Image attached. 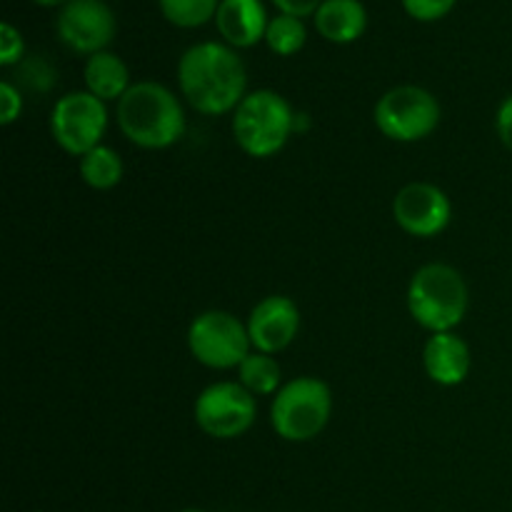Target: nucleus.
I'll use <instances>...</instances> for the list:
<instances>
[{
    "mask_svg": "<svg viewBox=\"0 0 512 512\" xmlns=\"http://www.w3.org/2000/svg\"><path fill=\"white\" fill-rule=\"evenodd\" d=\"M230 128L238 148L250 158H273L298 128V115L288 98L263 88L245 95L243 103L235 108Z\"/></svg>",
    "mask_w": 512,
    "mask_h": 512,
    "instance_id": "4",
    "label": "nucleus"
},
{
    "mask_svg": "<svg viewBox=\"0 0 512 512\" xmlns=\"http://www.w3.org/2000/svg\"><path fill=\"white\" fill-rule=\"evenodd\" d=\"M25 58V40L23 33L13 23L0 25V65L10 68Z\"/></svg>",
    "mask_w": 512,
    "mask_h": 512,
    "instance_id": "22",
    "label": "nucleus"
},
{
    "mask_svg": "<svg viewBox=\"0 0 512 512\" xmlns=\"http://www.w3.org/2000/svg\"><path fill=\"white\" fill-rule=\"evenodd\" d=\"M278 5L280 13L295 15V18H308V15H315V10L320 8L323 0H273Z\"/></svg>",
    "mask_w": 512,
    "mask_h": 512,
    "instance_id": "26",
    "label": "nucleus"
},
{
    "mask_svg": "<svg viewBox=\"0 0 512 512\" xmlns=\"http://www.w3.org/2000/svg\"><path fill=\"white\" fill-rule=\"evenodd\" d=\"M458 0H403V8L410 18L423 20V23H430V20H440L455 8Z\"/></svg>",
    "mask_w": 512,
    "mask_h": 512,
    "instance_id": "23",
    "label": "nucleus"
},
{
    "mask_svg": "<svg viewBox=\"0 0 512 512\" xmlns=\"http://www.w3.org/2000/svg\"><path fill=\"white\" fill-rule=\"evenodd\" d=\"M125 165L110 145H98L80 158V178L93 190H113L120 185Z\"/></svg>",
    "mask_w": 512,
    "mask_h": 512,
    "instance_id": "18",
    "label": "nucleus"
},
{
    "mask_svg": "<svg viewBox=\"0 0 512 512\" xmlns=\"http://www.w3.org/2000/svg\"><path fill=\"white\" fill-rule=\"evenodd\" d=\"M333 415V393L328 383L313 375L283 383L270 403V425L285 443H310L318 438Z\"/></svg>",
    "mask_w": 512,
    "mask_h": 512,
    "instance_id": "5",
    "label": "nucleus"
},
{
    "mask_svg": "<svg viewBox=\"0 0 512 512\" xmlns=\"http://www.w3.org/2000/svg\"><path fill=\"white\" fill-rule=\"evenodd\" d=\"M53 83L55 70L45 58L33 55V58H23L18 63V88L25 85V88L33 90V93H48V90L53 88Z\"/></svg>",
    "mask_w": 512,
    "mask_h": 512,
    "instance_id": "21",
    "label": "nucleus"
},
{
    "mask_svg": "<svg viewBox=\"0 0 512 512\" xmlns=\"http://www.w3.org/2000/svg\"><path fill=\"white\" fill-rule=\"evenodd\" d=\"M473 365L470 345L458 333H435L425 340L423 368L425 375L440 388H455L465 383Z\"/></svg>",
    "mask_w": 512,
    "mask_h": 512,
    "instance_id": "13",
    "label": "nucleus"
},
{
    "mask_svg": "<svg viewBox=\"0 0 512 512\" xmlns=\"http://www.w3.org/2000/svg\"><path fill=\"white\" fill-rule=\"evenodd\" d=\"M495 133H498L500 143L512 153V95L500 103L498 113H495Z\"/></svg>",
    "mask_w": 512,
    "mask_h": 512,
    "instance_id": "25",
    "label": "nucleus"
},
{
    "mask_svg": "<svg viewBox=\"0 0 512 512\" xmlns=\"http://www.w3.org/2000/svg\"><path fill=\"white\" fill-rule=\"evenodd\" d=\"M248 335L253 350L278 355L298 338L300 308L288 295H268L248 315Z\"/></svg>",
    "mask_w": 512,
    "mask_h": 512,
    "instance_id": "12",
    "label": "nucleus"
},
{
    "mask_svg": "<svg viewBox=\"0 0 512 512\" xmlns=\"http://www.w3.org/2000/svg\"><path fill=\"white\" fill-rule=\"evenodd\" d=\"M438 98L420 85H395L373 108L375 128L395 143H418L440 125Z\"/></svg>",
    "mask_w": 512,
    "mask_h": 512,
    "instance_id": "6",
    "label": "nucleus"
},
{
    "mask_svg": "<svg viewBox=\"0 0 512 512\" xmlns=\"http://www.w3.org/2000/svg\"><path fill=\"white\" fill-rule=\"evenodd\" d=\"M33 3L43 5V8H63V5L68 3V0H33Z\"/></svg>",
    "mask_w": 512,
    "mask_h": 512,
    "instance_id": "27",
    "label": "nucleus"
},
{
    "mask_svg": "<svg viewBox=\"0 0 512 512\" xmlns=\"http://www.w3.org/2000/svg\"><path fill=\"white\" fill-rule=\"evenodd\" d=\"M0 103H3V113H0L3 118H0V123L13 125L20 118V113H23V93H20L18 85L10 83V80H3L0 83Z\"/></svg>",
    "mask_w": 512,
    "mask_h": 512,
    "instance_id": "24",
    "label": "nucleus"
},
{
    "mask_svg": "<svg viewBox=\"0 0 512 512\" xmlns=\"http://www.w3.org/2000/svg\"><path fill=\"white\" fill-rule=\"evenodd\" d=\"M108 130V105L88 90L65 93L50 110V135L68 155L83 158L103 145Z\"/></svg>",
    "mask_w": 512,
    "mask_h": 512,
    "instance_id": "8",
    "label": "nucleus"
},
{
    "mask_svg": "<svg viewBox=\"0 0 512 512\" xmlns=\"http://www.w3.org/2000/svg\"><path fill=\"white\" fill-rule=\"evenodd\" d=\"M178 85L190 108L203 115L235 113L248 95V73L228 43H195L180 55Z\"/></svg>",
    "mask_w": 512,
    "mask_h": 512,
    "instance_id": "1",
    "label": "nucleus"
},
{
    "mask_svg": "<svg viewBox=\"0 0 512 512\" xmlns=\"http://www.w3.org/2000/svg\"><path fill=\"white\" fill-rule=\"evenodd\" d=\"M118 20L105 0H68L55 18L60 43L78 55H95L113 43Z\"/></svg>",
    "mask_w": 512,
    "mask_h": 512,
    "instance_id": "10",
    "label": "nucleus"
},
{
    "mask_svg": "<svg viewBox=\"0 0 512 512\" xmlns=\"http://www.w3.org/2000/svg\"><path fill=\"white\" fill-rule=\"evenodd\" d=\"M468 305V283L453 265L428 263L410 278L408 313L430 335L453 333L465 320Z\"/></svg>",
    "mask_w": 512,
    "mask_h": 512,
    "instance_id": "3",
    "label": "nucleus"
},
{
    "mask_svg": "<svg viewBox=\"0 0 512 512\" xmlns=\"http://www.w3.org/2000/svg\"><path fill=\"white\" fill-rule=\"evenodd\" d=\"M188 350L210 370H238L253 353L248 325L228 310H205L190 323Z\"/></svg>",
    "mask_w": 512,
    "mask_h": 512,
    "instance_id": "7",
    "label": "nucleus"
},
{
    "mask_svg": "<svg viewBox=\"0 0 512 512\" xmlns=\"http://www.w3.org/2000/svg\"><path fill=\"white\" fill-rule=\"evenodd\" d=\"M180 512H205V510H195V508H190V510H180Z\"/></svg>",
    "mask_w": 512,
    "mask_h": 512,
    "instance_id": "28",
    "label": "nucleus"
},
{
    "mask_svg": "<svg viewBox=\"0 0 512 512\" xmlns=\"http://www.w3.org/2000/svg\"><path fill=\"white\" fill-rule=\"evenodd\" d=\"M305 40H308V28H305L303 18H295V15L278 13L275 18H270L268 30H265V43L280 58H288L303 50Z\"/></svg>",
    "mask_w": 512,
    "mask_h": 512,
    "instance_id": "19",
    "label": "nucleus"
},
{
    "mask_svg": "<svg viewBox=\"0 0 512 512\" xmlns=\"http://www.w3.org/2000/svg\"><path fill=\"white\" fill-rule=\"evenodd\" d=\"M393 218L398 228L413 238H435L450 225L453 203L435 183L415 180L395 193Z\"/></svg>",
    "mask_w": 512,
    "mask_h": 512,
    "instance_id": "11",
    "label": "nucleus"
},
{
    "mask_svg": "<svg viewBox=\"0 0 512 512\" xmlns=\"http://www.w3.org/2000/svg\"><path fill=\"white\" fill-rule=\"evenodd\" d=\"M85 90L100 98L103 103L115 100L118 103L125 93L130 90V70L120 55L110 53V50H100V53L90 55L85 60L83 68Z\"/></svg>",
    "mask_w": 512,
    "mask_h": 512,
    "instance_id": "16",
    "label": "nucleus"
},
{
    "mask_svg": "<svg viewBox=\"0 0 512 512\" xmlns=\"http://www.w3.org/2000/svg\"><path fill=\"white\" fill-rule=\"evenodd\" d=\"M268 23L263 0H220L215 13V28L230 48H253L265 40Z\"/></svg>",
    "mask_w": 512,
    "mask_h": 512,
    "instance_id": "14",
    "label": "nucleus"
},
{
    "mask_svg": "<svg viewBox=\"0 0 512 512\" xmlns=\"http://www.w3.org/2000/svg\"><path fill=\"white\" fill-rule=\"evenodd\" d=\"M315 30L330 43H353L368 28V10L360 0H323L313 15Z\"/></svg>",
    "mask_w": 512,
    "mask_h": 512,
    "instance_id": "15",
    "label": "nucleus"
},
{
    "mask_svg": "<svg viewBox=\"0 0 512 512\" xmlns=\"http://www.w3.org/2000/svg\"><path fill=\"white\" fill-rule=\"evenodd\" d=\"M118 128L125 138L143 150H165L185 133V113L178 95L163 83L140 80L115 108Z\"/></svg>",
    "mask_w": 512,
    "mask_h": 512,
    "instance_id": "2",
    "label": "nucleus"
},
{
    "mask_svg": "<svg viewBox=\"0 0 512 512\" xmlns=\"http://www.w3.org/2000/svg\"><path fill=\"white\" fill-rule=\"evenodd\" d=\"M235 373H238V383L253 398H275V393L283 388V368H280V363L275 360V355L260 353V350H253L238 365Z\"/></svg>",
    "mask_w": 512,
    "mask_h": 512,
    "instance_id": "17",
    "label": "nucleus"
},
{
    "mask_svg": "<svg viewBox=\"0 0 512 512\" xmlns=\"http://www.w3.org/2000/svg\"><path fill=\"white\" fill-rule=\"evenodd\" d=\"M158 5L168 23L178 28H198L210 18L215 20L220 0H158Z\"/></svg>",
    "mask_w": 512,
    "mask_h": 512,
    "instance_id": "20",
    "label": "nucleus"
},
{
    "mask_svg": "<svg viewBox=\"0 0 512 512\" xmlns=\"http://www.w3.org/2000/svg\"><path fill=\"white\" fill-rule=\"evenodd\" d=\"M193 418L210 438L235 440L253 428L258 418V398H253L238 380H220L200 390Z\"/></svg>",
    "mask_w": 512,
    "mask_h": 512,
    "instance_id": "9",
    "label": "nucleus"
}]
</instances>
